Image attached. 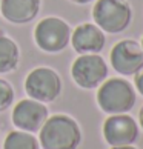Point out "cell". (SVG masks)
Here are the masks:
<instances>
[{
  "instance_id": "18",
  "label": "cell",
  "mask_w": 143,
  "mask_h": 149,
  "mask_svg": "<svg viewBox=\"0 0 143 149\" xmlns=\"http://www.w3.org/2000/svg\"><path fill=\"white\" fill-rule=\"evenodd\" d=\"M71 2L79 3V5H85V3H89V2H92V0H71Z\"/></svg>"
},
{
  "instance_id": "4",
  "label": "cell",
  "mask_w": 143,
  "mask_h": 149,
  "mask_svg": "<svg viewBox=\"0 0 143 149\" xmlns=\"http://www.w3.org/2000/svg\"><path fill=\"white\" fill-rule=\"evenodd\" d=\"M71 26L59 17L40 20L34 29V40L45 52H60L71 42Z\"/></svg>"
},
{
  "instance_id": "17",
  "label": "cell",
  "mask_w": 143,
  "mask_h": 149,
  "mask_svg": "<svg viewBox=\"0 0 143 149\" xmlns=\"http://www.w3.org/2000/svg\"><path fill=\"white\" fill-rule=\"evenodd\" d=\"M111 149H137V148H134L133 145H129V146H114Z\"/></svg>"
},
{
  "instance_id": "1",
  "label": "cell",
  "mask_w": 143,
  "mask_h": 149,
  "mask_svg": "<svg viewBox=\"0 0 143 149\" xmlns=\"http://www.w3.org/2000/svg\"><path fill=\"white\" fill-rule=\"evenodd\" d=\"M38 132V143L42 149H77L82 141L79 123L65 114L48 117Z\"/></svg>"
},
{
  "instance_id": "2",
  "label": "cell",
  "mask_w": 143,
  "mask_h": 149,
  "mask_svg": "<svg viewBox=\"0 0 143 149\" xmlns=\"http://www.w3.org/2000/svg\"><path fill=\"white\" fill-rule=\"evenodd\" d=\"M135 100L134 86L120 77L105 80L97 91V104L109 115L129 112L134 108Z\"/></svg>"
},
{
  "instance_id": "12",
  "label": "cell",
  "mask_w": 143,
  "mask_h": 149,
  "mask_svg": "<svg viewBox=\"0 0 143 149\" xmlns=\"http://www.w3.org/2000/svg\"><path fill=\"white\" fill-rule=\"evenodd\" d=\"M20 60L19 46L13 38L0 36V74L11 72L17 68Z\"/></svg>"
},
{
  "instance_id": "20",
  "label": "cell",
  "mask_w": 143,
  "mask_h": 149,
  "mask_svg": "<svg viewBox=\"0 0 143 149\" xmlns=\"http://www.w3.org/2000/svg\"><path fill=\"white\" fill-rule=\"evenodd\" d=\"M0 2H2V0H0Z\"/></svg>"
},
{
  "instance_id": "13",
  "label": "cell",
  "mask_w": 143,
  "mask_h": 149,
  "mask_svg": "<svg viewBox=\"0 0 143 149\" xmlns=\"http://www.w3.org/2000/svg\"><path fill=\"white\" fill-rule=\"evenodd\" d=\"M3 149H40V143L31 132L13 131L5 139Z\"/></svg>"
},
{
  "instance_id": "11",
  "label": "cell",
  "mask_w": 143,
  "mask_h": 149,
  "mask_svg": "<svg viewBox=\"0 0 143 149\" xmlns=\"http://www.w3.org/2000/svg\"><path fill=\"white\" fill-rule=\"evenodd\" d=\"M0 11L3 17L11 23H29L37 17L40 11V0H2Z\"/></svg>"
},
{
  "instance_id": "16",
  "label": "cell",
  "mask_w": 143,
  "mask_h": 149,
  "mask_svg": "<svg viewBox=\"0 0 143 149\" xmlns=\"http://www.w3.org/2000/svg\"><path fill=\"white\" fill-rule=\"evenodd\" d=\"M139 123H140V126H142V129H143V106H142V109H140V112H139Z\"/></svg>"
},
{
  "instance_id": "15",
  "label": "cell",
  "mask_w": 143,
  "mask_h": 149,
  "mask_svg": "<svg viewBox=\"0 0 143 149\" xmlns=\"http://www.w3.org/2000/svg\"><path fill=\"white\" fill-rule=\"evenodd\" d=\"M135 88L142 95H143V72L135 74Z\"/></svg>"
},
{
  "instance_id": "10",
  "label": "cell",
  "mask_w": 143,
  "mask_h": 149,
  "mask_svg": "<svg viewBox=\"0 0 143 149\" xmlns=\"http://www.w3.org/2000/svg\"><path fill=\"white\" fill-rule=\"evenodd\" d=\"M71 43L79 54H98L105 48L106 37L97 25L82 23L71 32Z\"/></svg>"
},
{
  "instance_id": "3",
  "label": "cell",
  "mask_w": 143,
  "mask_h": 149,
  "mask_svg": "<svg viewBox=\"0 0 143 149\" xmlns=\"http://www.w3.org/2000/svg\"><path fill=\"white\" fill-rule=\"evenodd\" d=\"M92 19L102 31L119 34L129 26L133 9L128 0H97L92 8Z\"/></svg>"
},
{
  "instance_id": "6",
  "label": "cell",
  "mask_w": 143,
  "mask_h": 149,
  "mask_svg": "<svg viewBox=\"0 0 143 149\" xmlns=\"http://www.w3.org/2000/svg\"><path fill=\"white\" fill-rule=\"evenodd\" d=\"M71 75L83 89H94L108 77V65L98 54H80L71 66Z\"/></svg>"
},
{
  "instance_id": "9",
  "label": "cell",
  "mask_w": 143,
  "mask_h": 149,
  "mask_svg": "<svg viewBox=\"0 0 143 149\" xmlns=\"http://www.w3.org/2000/svg\"><path fill=\"white\" fill-rule=\"evenodd\" d=\"M13 125L19 131L25 132H38L43 123L48 120V108L45 103L37 102L34 98L20 100L13 109Z\"/></svg>"
},
{
  "instance_id": "5",
  "label": "cell",
  "mask_w": 143,
  "mask_h": 149,
  "mask_svg": "<svg viewBox=\"0 0 143 149\" xmlns=\"http://www.w3.org/2000/svg\"><path fill=\"white\" fill-rule=\"evenodd\" d=\"M25 91L29 98H34L37 102H54L62 92V79L51 68H36L26 75Z\"/></svg>"
},
{
  "instance_id": "7",
  "label": "cell",
  "mask_w": 143,
  "mask_h": 149,
  "mask_svg": "<svg viewBox=\"0 0 143 149\" xmlns=\"http://www.w3.org/2000/svg\"><path fill=\"white\" fill-rule=\"evenodd\" d=\"M103 137L109 146H129L139 139V125L128 114H112L103 123Z\"/></svg>"
},
{
  "instance_id": "19",
  "label": "cell",
  "mask_w": 143,
  "mask_h": 149,
  "mask_svg": "<svg viewBox=\"0 0 143 149\" xmlns=\"http://www.w3.org/2000/svg\"><path fill=\"white\" fill-rule=\"evenodd\" d=\"M142 49H143V37H142Z\"/></svg>"
},
{
  "instance_id": "8",
  "label": "cell",
  "mask_w": 143,
  "mask_h": 149,
  "mask_svg": "<svg viewBox=\"0 0 143 149\" xmlns=\"http://www.w3.org/2000/svg\"><path fill=\"white\" fill-rule=\"evenodd\" d=\"M111 66L122 75H135L143 69V49L134 40H122L111 49Z\"/></svg>"
},
{
  "instance_id": "14",
  "label": "cell",
  "mask_w": 143,
  "mask_h": 149,
  "mask_svg": "<svg viewBox=\"0 0 143 149\" xmlns=\"http://www.w3.org/2000/svg\"><path fill=\"white\" fill-rule=\"evenodd\" d=\"M14 102V89L9 81L0 79V112L6 111Z\"/></svg>"
}]
</instances>
